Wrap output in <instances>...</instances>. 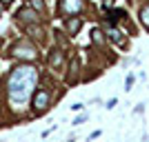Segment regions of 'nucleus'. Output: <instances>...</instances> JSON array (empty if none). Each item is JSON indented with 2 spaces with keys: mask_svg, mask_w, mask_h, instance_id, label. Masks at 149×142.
Wrapping results in <instances>:
<instances>
[{
  "mask_svg": "<svg viewBox=\"0 0 149 142\" xmlns=\"http://www.w3.org/2000/svg\"><path fill=\"white\" fill-rule=\"evenodd\" d=\"M91 40L96 44H102V42H105V40H102V33H100L98 29H91Z\"/></svg>",
  "mask_w": 149,
  "mask_h": 142,
  "instance_id": "9d476101",
  "label": "nucleus"
},
{
  "mask_svg": "<svg viewBox=\"0 0 149 142\" xmlns=\"http://www.w3.org/2000/svg\"><path fill=\"white\" fill-rule=\"evenodd\" d=\"M113 5V0H105V7H111Z\"/></svg>",
  "mask_w": 149,
  "mask_h": 142,
  "instance_id": "2eb2a0df",
  "label": "nucleus"
},
{
  "mask_svg": "<svg viewBox=\"0 0 149 142\" xmlns=\"http://www.w3.org/2000/svg\"><path fill=\"white\" fill-rule=\"evenodd\" d=\"M140 20H143V25L149 29V5H145L143 9H140Z\"/></svg>",
  "mask_w": 149,
  "mask_h": 142,
  "instance_id": "1a4fd4ad",
  "label": "nucleus"
},
{
  "mask_svg": "<svg viewBox=\"0 0 149 142\" xmlns=\"http://www.w3.org/2000/svg\"><path fill=\"white\" fill-rule=\"evenodd\" d=\"M31 7H33V9H40V11H42V0H31Z\"/></svg>",
  "mask_w": 149,
  "mask_h": 142,
  "instance_id": "ddd939ff",
  "label": "nucleus"
},
{
  "mask_svg": "<svg viewBox=\"0 0 149 142\" xmlns=\"http://www.w3.org/2000/svg\"><path fill=\"white\" fill-rule=\"evenodd\" d=\"M13 53L18 58H33L36 56V49H33L31 44H18V47L13 49Z\"/></svg>",
  "mask_w": 149,
  "mask_h": 142,
  "instance_id": "20e7f679",
  "label": "nucleus"
},
{
  "mask_svg": "<svg viewBox=\"0 0 149 142\" xmlns=\"http://www.w3.org/2000/svg\"><path fill=\"white\" fill-rule=\"evenodd\" d=\"M49 64H51V67H60V64H62V53H60V51H54V53H51Z\"/></svg>",
  "mask_w": 149,
  "mask_h": 142,
  "instance_id": "6e6552de",
  "label": "nucleus"
},
{
  "mask_svg": "<svg viewBox=\"0 0 149 142\" xmlns=\"http://www.w3.org/2000/svg\"><path fill=\"white\" fill-rule=\"evenodd\" d=\"M2 2H5V5H9V2H11V0H2Z\"/></svg>",
  "mask_w": 149,
  "mask_h": 142,
  "instance_id": "dca6fc26",
  "label": "nucleus"
},
{
  "mask_svg": "<svg viewBox=\"0 0 149 142\" xmlns=\"http://www.w3.org/2000/svg\"><path fill=\"white\" fill-rule=\"evenodd\" d=\"M36 80H38L36 67H31V64H20V67L13 69L11 76H9V85H7L11 102L22 105V102L31 96L33 87H36Z\"/></svg>",
  "mask_w": 149,
  "mask_h": 142,
  "instance_id": "f257e3e1",
  "label": "nucleus"
},
{
  "mask_svg": "<svg viewBox=\"0 0 149 142\" xmlns=\"http://www.w3.org/2000/svg\"><path fill=\"white\" fill-rule=\"evenodd\" d=\"M80 25H82V22H80V18H71V20L67 22V29H69V33H78Z\"/></svg>",
  "mask_w": 149,
  "mask_h": 142,
  "instance_id": "0eeeda50",
  "label": "nucleus"
},
{
  "mask_svg": "<svg viewBox=\"0 0 149 142\" xmlns=\"http://www.w3.org/2000/svg\"><path fill=\"white\" fill-rule=\"evenodd\" d=\"M131 87H134V76H127V80H125V89L129 91Z\"/></svg>",
  "mask_w": 149,
  "mask_h": 142,
  "instance_id": "f8f14e48",
  "label": "nucleus"
},
{
  "mask_svg": "<svg viewBox=\"0 0 149 142\" xmlns=\"http://www.w3.org/2000/svg\"><path fill=\"white\" fill-rule=\"evenodd\" d=\"M18 18L25 20V22H33L38 16H36V11H33V9H20V11H18Z\"/></svg>",
  "mask_w": 149,
  "mask_h": 142,
  "instance_id": "39448f33",
  "label": "nucleus"
},
{
  "mask_svg": "<svg viewBox=\"0 0 149 142\" xmlns=\"http://www.w3.org/2000/svg\"><path fill=\"white\" fill-rule=\"evenodd\" d=\"M111 18H113V20H120V18H125V11H113V13L109 11V20H111Z\"/></svg>",
  "mask_w": 149,
  "mask_h": 142,
  "instance_id": "9b49d317",
  "label": "nucleus"
},
{
  "mask_svg": "<svg viewBox=\"0 0 149 142\" xmlns=\"http://www.w3.org/2000/svg\"><path fill=\"white\" fill-rule=\"evenodd\" d=\"M107 36H109V40H113L116 44H123V33H120L116 27H107Z\"/></svg>",
  "mask_w": 149,
  "mask_h": 142,
  "instance_id": "423d86ee",
  "label": "nucleus"
},
{
  "mask_svg": "<svg viewBox=\"0 0 149 142\" xmlns=\"http://www.w3.org/2000/svg\"><path fill=\"white\" fill-rule=\"evenodd\" d=\"M47 107H49V91L40 89V91L33 96V111H36V113H42Z\"/></svg>",
  "mask_w": 149,
  "mask_h": 142,
  "instance_id": "f03ea898",
  "label": "nucleus"
},
{
  "mask_svg": "<svg viewBox=\"0 0 149 142\" xmlns=\"http://www.w3.org/2000/svg\"><path fill=\"white\" fill-rule=\"evenodd\" d=\"M82 9V0H60L62 13H78Z\"/></svg>",
  "mask_w": 149,
  "mask_h": 142,
  "instance_id": "7ed1b4c3",
  "label": "nucleus"
},
{
  "mask_svg": "<svg viewBox=\"0 0 149 142\" xmlns=\"http://www.w3.org/2000/svg\"><path fill=\"white\" fill-rule=\"evenodd\" d=\"M116 102H118V100H116V98H111L109 102H107V109H111V107H116Z\"/></svg>",
  "mask_w": 149,
  "mask_h": 142,
  "instance_id": "4468645a",
  "label": "nucleus"
}]
</instances>
